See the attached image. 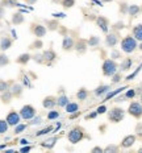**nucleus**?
Returning <instances> with one entry per match:
<instances>
[{"instance_id":"obj_25","label":"nucleus","mask_w":142,"mask_h":153,"mask_svg":"<svg viewBox=\"0 0 142 153\" xmlns=\"http://www.w3.org/2000/svg\"><path fill=\"white\" fill-rule=\"evenodd\" d=\"M57 103H58L61 107H66V106H67V103H68L67 97H65V95H62V97H59V98H58V102H57Z\"/></svg>"},{"instance_id":"obj_7","label":"nucleus","mask_w":142,"mask_h":153,"mask_svg":"<svg viewBox=\"0 0 142 153\" xmlns=\"http://www.w3.org/2000/svg\"><path fill=\"white\" fill-rule=\"evenodd\" d=\"M96 24L97 27L102 29L104 33H107L108 32V27H109V20L107 17H104V16H99V17L96 19Z\"/></svg>"},{"instance_id":"obj_8","label":"nucleus","mask_w":142,"mask_h":153,"mask_svg":"<svg viewBox=\"0 0 142 153\" xmlns=\"http://www.w3.org/2000/svg\"><path fill=\"white\" fill-rule=\"evenodd\" d=\"M18 122H20V115L16 111H11L7 116V123L9 126H16V124H18Z\"/></svg>"},{"instance_id":"obj_23","label":"nucleus","mask_w":142,"mask_h":153,"mask_svg":"<svg viewBox=\"0 0 142 153\" xmlns=\"http://www.w3.org/2000/svg\"><path fill=\"white\" fill-rule=\"evenodd\" d=\"M99 42H100V38L99 37H96V36H92L88 40V45L90 46H96V45H99Z\"/></svg>"},{"instance_id":"obj_19","label":"nucleus","mask_w":142,"mask_h":153,"mask_svg":"<svg viewBox=\"0 0 142 153\" xmlns=\"http://www.w3.org/2000/svg\"><path fill=\"white\" fill-rule=\"evenodd\" d=\"M132 66V59L130 58H125L124 62L121 63V66H120V70H122V71H126V70H129Z\"/></svg>"},{"instance_id":"obj_22","label":"nucleus","mask_w":142,"mask_h":153,"mask_svg":"<svg viewBox=\"0 0 142 153\" xmlns=\"http://www.w3.org/2000/svg\"><path fill=\"white\" fill-rule=\"evenodd\" d=\"M13 24H21L24 21V16H23V13H15L13 15Z\"/></svg>"},{"instance_id":"obj_1","label":"nucleus","mask_w":142,"mask_h":153,"mask_svg":"<svg viewBox=\"0 0 142 153\" xmlns=\"http://www.w3.org/2000/svg\"><path fill=\"white\" fill-rule=\"evenodd\" d=\"M138 48L137 45V40L134 38V36H125L124 38H122L121 41V50L124 53H133L135 49Z\"/></svg>"},{"instance_id":"obj_28","label":"nucleus","mask_w":142,"mask_h":153,"mask_svg":"<svg viewBox=\"0 0 142 153\" xmlns=\"http://www.w3.org/2000/svg\"><path fill=\"white\" fill-rule=\"evenodd\" d=\"M7 128H8V123L4 122V120H0V133L7 132Z\"/></svg>"},{"instance_id":"obj_26","label":"nucleus","mask_w":142,"mask_h":153,"mask_svg":"<svg viewBox=\"0 0 142 153\" xmlns=\"http://www.w3.org/2000/svg\"><path fill=\"white\" fill-rule=\"evenodd\" d=\"M61 4L65 8H71V7H74L75 5V0H62Z\"/></svg>"},{"instance_id":"obj_35","label":"nucleus","mask_w":142,"mask_h":153,"mask_svg":"<svg viewBox=\"0 0 142 153\" xmlns=\"http://www.w3.org/2000/svg\"><path fill=\"white\" fill-rule=\"evenodd\" d=\"M25 128H26V126H24V124H21V126L16 127V129H15V133H20L21 131H24Z\"/></svg>"},{"instance_id":"obj_36","label":"nucleus","mask_w":142,"mask_h":153,"mask_svg":"<svg viewBox=\"0 0 142 153\" xmlns=\"http://www.w3.org/2000/svg\"><path fill=\"white\" fill-rule=\"evenodd\" d=\"M3 1H4L5 4H8L9 7H13V5H16V0H3Z\"/></svg>"},{"instance_id":"obj_18","label":"nucleus","mask_w":142,"mask_h":153,"mask_svg":"<svg viewBox=\"0 0 142 153\" xmlns=\"http://www.w3.org/2000/svg\"><path fill=\"white\" fill-rule=\"evenodd\" d=\"M78 110H79V106L77 103H70V102H68L67 106H66V111H67L68 114H74V112H77Z\"/></svg>"},{"instance_id":"obj_16","label":"nucleus","mask_w":142,"mask_h":153,"mask_svg":"<svg viewBox=\"0 0 142 153\" xmlns=\"http://www.w3.org/2000/svg\"><path fill=\"white\" fill-rule=\"evenodd\" d=\"M141 12V7H138V5H135V4H132V5H129V8H128V13L130 15V16H137L138 13Z\"/></svg>"},{"instance_id":"obj_17","label":"nucleus","mask_w":142,"mask_h":153,"mask_svg":"<svg viewBox=\"0 0 142 153\" xmlns=\"http://www.w3.org/2000/svg\"><path fill=\"white\" fill-rule=\"evenodd\" d=\"M75 48H77V50L79 53H84L87 50V42L84 40H79L78 44L75 45Z\"/></svg>"},{"instance_id":"obj_15","label":"nucleus","mask_w":142,"mask_h":153,"mask_svg":"<svg viewBox=\"0 0 142 153\" xmlns=\"http://www.w3.org/2000/svg\"><path fill=\"white\" fill-rule=\"evenodd\" d=\"M55 104H57V102H55L54 97H46L45 99H43V107L45 108H53Z\"/></svg>"},{"instance_id":"obj_12","label":"nucleus","mask_w":142,"mask_h":153,"mask_svg":"<svg viewBox=\"0 0 142 153\" xmlns=\"http://www.w3.org/2000/svg\"><path fill=\"white\" fill-rule=\"evenodd\" d=\"M74 40H72L71 37H65V40H63V44H62V48H63V50H71L72 48H74Z\"/></svg>"},{"instance_id":"obj_24","label":"nucleus","mask_w":142,"mask_h":153,"mask_svg":"<svg viewBox=\"0 0 142 153\" xmlns=\"http://www.w3.org/2000/svg\"><path fill=\"white\" fill-rule=\"evenodd\" d=\"M11 45H12V41L9 40V38L5 37V38H3V40H1V49H3V50L8 49V48L11 46Z\"/></svg>"},{"instance_id":"obj_9","label":"nucleus","mask_w":142,"mask_h":153,"mask_svg":"<svg viewBox=\"0 0 142 153\" xmlns=\"http://www.w3.org/2000/svg\"><path fill=\"white\" fill-rule=\"evenodd\" d=\"M117 42H118V34L117 33H109L108 36L105 37V44L108 46H110V48L116 46L117 45Z\"/></svg>"},{"instance_id":"obj_44","label":"nucleus","mask_w":142,"mask_h":153,"mask_svg":"<svg viewBox=\"0 0 142 153\" xmlns=\"http://www.w3.org/2000/svg\"><path fill=\"white\" fill-rule=\"evenodd\" d=\"M26 1H28V3H29V4H34V3H36V1H37V0H26Z\"/></svg>"},{"instance_id":"obj_48","label":"nucleus","mask_w":142,"mask_h":153,"mask_svg":"<svg viewBox=\"0 0 142 153\" xmlns=\"http://www.w3.org/2000/svg\"><path fill=\"white\" fill-rule=\"evenodd\" d=\"M138 152H142V148H141V149H138Z\"/></svg>"},{"instance_id":"obj_45","label":"nucleus","mask_w":142,"mask_h":153,"mask_svg":"<svg viewBox=\"0 0 142 153\" xmlns=\"http://www.w3.org/2000/svg\"><path fill=\"white\" fill-rule=\"evenodd\" d=\"M103 3H110V1H113V0H102Z\"/></svg>"},{"instance_id":"obj_49","label":"nucleus","mask_w":142,"mask_h":153,"mask_svg":"<svg viewBox=\"0 0 142 153\" xmlns=\"http://www.w3.org/2000/svg\"><path fill=\"white\" fill-rule=\"evenodd\" d=\"M141 103H142V94H141Z\"/></svg>"},{"instance_id":"obj_10","label":"nucleus","mask_w":142,"mask_h":153,"mask_svg":"<svg viewBox=\"0 0 142 153\" xmlns=\"http://www.w3.org/2000/svg\"><path fill=\"white\" fill-rule=\"evenodd\" d=\"M134 143H135V136L134 135H128L126 137L122 139L121 146H122V148H130Z\"/></svg>"},{"instance_id":"obj_20","label":"nucleus","mask_w":142,"mask_h":153,"mask_svg":"<svg viewBox=\"0 0 142 153\" xmlns=\"http://www.w3.org/2000/svg\"><path fill=\"white\" fill-rule=\"evenodd\" d=\"M87 97H88V91L86 90V88H80L77 94V98L79 100H86Z\"/></svg>"},{"instance_id":"obj_41","label":"nucleus","mask_w":142,"mask_h":153,"mask_svg":"<svg viewBox=\"0 0 142 153\" xmlns=\"http://www.w3.org/2000/svg\"><path fill=\"white\" fill-rule=\"evenodd\" d=\"M97 115H99V114H97V111H96V112H92V114H90V115H88V116H87V119H93V117H96Z\"/></svg>"},{"instance_id":"obj_14","label":"nucleus","mask_w":142,"mask_h":153,"mask_svg":"<svg viewBox=\"0 0 142 153\" xmlns=\"http://www.w3.org/2000/svg\"><path fill=\"white\" fill-rule=\"evenodd\" d=\"M133 36L137 41H142V24H138L133 28Z\"/></svg>"},{"instance_id":"obj_2","label":"nucleus","mask_w":142,"mask_h":153,"mask_svg":"<svg viewBox=\"0 0 142 153\" xmlns=\"http://www.w3.org/2000/svg\"><path fill=\"white\" fill-rule=\"evenodd\" d=\"M117 63H116L113 59H107V61H104L103 63V74L105 76H112L113 74H116L117 73Z\"/></svg>"},{"instance_id":"obj_34","label":"nucleus","mask_w":142,"mask_h":153,"mask_svg":"<svg viewBox=\"0 0 142 153\" xmlns=\"http://www.w3.org/2000/svg\"><path fill=\"white\" fill-rule=\"evenodd\" d=\"M112 76H113V79H112L113 83H117V82L121 81V75H120V74H113Z\"/></svg>"},{"instance_id":"obj_30","label":"nucleus","mask_w":142,"mask_h":153,"mask_svg":"<svg viewBox=\"0 0 142 153\" xmlns=\"http://www.w3.org/2000/svg\"><path fill=\"white\" fill-rule=\"evenodd\" d=\"M59 116V114L57 112V111H50L49 115H47V119L52 120V119H57V117Z\"/></svg>"},{"instance_id":"obj_3","label":"nucleus","mask_w":142,"mask_h":153,"mask_svg":"<svg viewBox=\"0 0 142 153\" xmlns=\"http://www.w3.org/2000/svg\"><path fill=\"white\" fill-rule=\"evenodd\" d=\"M68 140H70V143L72 144H77L79 143L82 139L84 137V129L82 128V127H74L70 132H68Z\"/></svg>"},{"instance_id":"obj_32","label":"nucleus","mask_w":142,"mask_h":153,"mask_svg":"<svg viewBox=\"0 0 142 153\" xmlns=\"http://www.w3.org/2000/svg\"><path fill=\"white\" fill-rule=\"evenodd\" d=\"M134 97H135V91L134 90H129L125 94V98H128V99H130V98H134Z\"/></svg>"},{"instance_id":"obj_40","label":"nucleus","mask_w":142,"mask_h":153,"mask_svg":"<svg viewBox=\"0 0 142 153\" xmlns=\"http://www.w3.org/2000/svg\"><path fill=\"white\" fill-rule=\"evenodd\" d=\"M49 131H52V128H45V129H42V131H40V132L38 133H37V135H45V133H47V132H49Z\"/></svg>"},{"instance_id":"obj_4","label":"nucleus","mask_w":142,"mask_h":153,"mask_svg":"<svg viewBox=\"0 0 142 153\" xmlns=\"http://www.w3.org/2000/svg\"><path fill=\"white\" fill-rule=\"evenodd\" d=\"M125 116V111L120 107H113L109 111V120L113 123H120Z\"/></svg>"},{"instance_id":"obj_43","label":"nucleus","mask_w":142,"mask_h":153,"mask_svg":"<svg viewBox=\"0 0 142 153\" xmlns=\"http://www.w3.org/2000/svg\"><path fill=\"white\" fill-rule=\"evenodd\" d=\"M112 57H120V53H117V52H113V53H112Z\"/></svg>"},{"instance_id":"obj_39","label":"nucleus","mask_w":142,"mask_h":153,"mask_svg":"<svg viewBox=\"0 0 142 153\" xmlns=\"http://www.w3.org/2000/svg\"><path fill=\"white\" fill-rule=\"evenodd\" d=\"M105 111H107L105 106H100L99 108H97V114H105Z\"/></svg>"},{"instance_id":"obj_42","label":"nucleus","mask_w":142,"mask_h":153,"mask_svg":"<svg viewBox=\"0 0 142 153\" xmlns=\"http://www.w3.org/2000/svg\"><path fill=\"white\" fill-rule=\"evenodd\" d=\"M92 152H100V153H103L104 151H103L102 148H99V146H95V148L92 149Z\"/></svg>"},{"instance_id":"obj_47","label":"nucleus","mask_w":142,"mask_h":153,"mask_svg":"<svg viewBox=\"0 0 142 153\" xmlns=\"http://www.w3.org/2000/svg\"><path fill=\"white\" fill-rule=\"evenodd\" d=\"M3 15V8H0V16Z\"/></svg>"},{"instance_id":"obj_33","label":"nucleus","mask_w":142,"mask_h":153,"mask_svg":"<svg viewBox=\"0 0 142 153\" xmlns=\"http://www.w3.org/2000/svg\"><path fill=\"white\" fill-rule=\"evenodd\" d=\"M8 58L5 56H0V66L1 65H5V63H8Z\"/></svg>"},{"instance_id":"obj_6","label":"nucleus","mask_w":142,"mask_h":153,"mask_svg":"<svg viewBox=\"0 0 142 153\" xmlns=\"http://www.w3.org/2000/svg\"><path fill=\"white\" fill-rule=\"evenodd\" d=\"M21 117H24L25 120H30V119H33V116L36 115V108H34L33 106H24L23 108H21Z\"/></svg>"},{"instance_id":"obj_21","label":"nucleus","mask_w":142,"mask_h":153,"mask_svg":"<svg viewBox=\"0 0 142 153\" xmlns=\"http://www.w3.org/2000/svg\"><path fill=\"white\" fill-rule=\"evenodd\" d=\"M55 53L54 50H47V52L43 53V58L47 59V61H53V59H55Z\"/></svg>"},{"instance_id":"obj_38","label":"nucleus","mask_w":142,"mask_h":153,"mask_svg":"<svg viewBox=\"0 0 142 153\" xmlns=\"http://www.w3.org/2000/svg\"><path fill=\"white\" fill-rule=\"evenodd\" d=\"M13 92H15L16 95H17V94H21V86H17V85H16L15 87H13Z\"/></svg>"},{"instance_id":"obj_31","label":"nucleus","mask_w":142,"mask_h":153,"mask_svg":"<svg viewBox=\"0 0 142 153\" xmlns=\"http://www.w3.org/2000/svg\"><path fill=\"white\" fill-rule=\"evenodd\" d=\"M121 90H124V88H118V90H116V91H113V92H109V94L107 95L105 100H107V99H109V98H112V97H115V95H116V94H118V92H121Z\"/></svg>"},{"instance_id":"obj_27","label":"nucleus","mask_w":142,"mask_h":153,"mask_svg":"<svg viewBox=\"0 0 142 153\" xmlns=\"http://www.w3.org/2000/svg\"><path fill=\"white\" fill-rule=\"evenodd\" d=\"M29 58H30L29 54H23V56H20L17 58V62L18 63H23V65H24V63H26L28 61H29Z\"/></svg>"},{"instance_id":"obj_50","label":"nucleus","mask_w":142,"mask_h":153,"mask_svg":"<svg viewBox=\"0 0 142 153\" xmlns=\"http://www.w3.org/2000/svg\"><path fill=\"white\" fill-rule=\"evenodd\" d=\"M141 11H142V7H141Z\"/></svg>"},{"instance_id":"obj_5","label":"nucleus","mask_w":142,"mask_h":153,"mask_svg":"<svg viewBox=\"0 0 142 153\" xmlns=\"http://www.w3.org/2000/svg\"><path fill=\"white\" fill-rule=\"evenodd\" d=\"M128 114L132 115L135 119H140L142 116V103H138V102H132L130 106L128 108Z\"/></svg>"},{"instance_id":"obj_11","label":"nucleus","mask_w":142,"mask_h":153,"mask_svg":"<svg viewBox=\"0 0 142 153\" xmlns=\"http://www.w3.org/2000/svg\"><path fill=\"white\" fill-rule=\"evenodd\" d=\"M32 32H33L37 37H43L46 34V29L42 25H33V27H32Z\"/></svg>"},{"instance_id":"obj_29","label":"nucleus","mask_w":142,"mask_h":153,"mask_svg":"<svg viewBox=\"0 0 142 153\" xmlns=\"http://www.w3.org/2000/svg\"><path fill=\"white\" fill-rule=\"evenodd\" d=\"M105 153H110V152H118V146L116 145H108L105 149H104Z\"/></svg>"},{"instance_id":"obj_46","label":"nucleus","mask_w":142,"mask_h":153,"mask_svg":"<svg viewBox=\"0 0 142 153\" xmlns=\"http://www.w3.org/2000/svg\"><path fill=\"white\" fill-rule=\"evenodd\" d=\"M138 48H140V50H142V41H141V44H140V46Z\"/></svg>"},{"instance_id":"obj_37","label":"nucleus","mask_w":142,"mask_h":153,"mask_svg":"<svg viewBox=\"0 0 142 153\" xmlns=\"http://www.w3.org/2000/svg\"><path fill=\"white\" fill-rule=\"evenodd\" d=\"M8 88V85L5 82H0V91H5Z\"/></svg>"},{"instance_id":"obj_13","label":"nucleus","mask_w":142,"mask_h":153,"mask_svg":"<svg viewBox=\"0 0 142 153\" xmlns=\"http://www.w3.org/2000/svg\"><path fill=\"white\" fill-rule=\"evenodd\" d=\"M109 90H110V86H108V85H102V86H99V87L95 90V95H96V97H102V95L107 94Z\"/></svg>"}]
</instances>
